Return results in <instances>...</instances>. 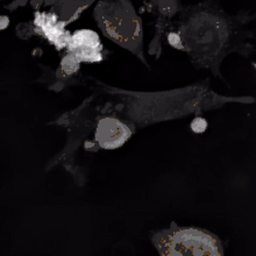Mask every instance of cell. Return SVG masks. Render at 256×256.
Segmentation results:
<instances>
[{
  "label": "cell",
  "mask_w": 256,
  "mask_h": 256,
  "mask_svg": "<svg viewBox=\"0 0 256 256\" xmlns=\"http://www.w3.org/2000/svg\"><path fill=\"white\" fill-rule=\"evenodd\" d=\"M8 24H10V20H8V18L7 16H2V30H5V28L8 26Z\"/></svg>",
  "instance_id": "9c48e42d"
},
{
  "label": "cell",
  "mask_w": 256,
  "mask_h": 256,
  "mask_svg": "<svg viewBox=\"0 0 256 256\" xmlns=\"http://www.w3.org/2000/svg\"><path fill=\"white\" fill-rule=\"evenodd\" d=\"M154 244L161 255H222V247L211 234L194 228L169 230L158 233Z\"/></svg>",
  "instance_id": "7a4b0ae2"
},
{
  "label": "cell",
  "mask_w": 256,
  "mask_h": 256,
  "mask_svg": "<svg viewBox=\"0 0 256 256\" xmlns=\"http://www.w3.org/2000/svg\"><path fill=\"white\" fill-rule=\"evenodd\" d=\"M90 4V2H61L58 4L52 13L58 16L60 22L66 26V24L77 19L82 10L86 8Z\"/></svg>",
  "instance_id": "5b68a950"
},
{
  "label": "cell",
  "mask_w": 256,
  "mask_h": 256,
  "mask_svg": "<svg viewBox=\"0 0 256 256\" xmlns=\"http://www.w3.org/2000/svg\"><path fill=\"white\" fill-rule=\"evenodd\" d=\"M80 61L72 54H68L62 60V69L66 74H74L80 68Z\"/></svg>",
  "instance_id": "8992f818"
},
{
  "label": "cell",
  "mask_w": 256,
  "mask_h": 256,
  "mask_svg": "<svg viewBox=\"0 0 256 256\" xmlns=\"http://www.w3.org/2000/svg\"><path fill=\"white\" fill-rule=\"evenodd\" d=\"M70 54H72L80 62L96 63L100 62L102 42L99 35L90 30H80L71 35L69 46Z\"/></svg>",
  "instance_id": "3957f363"
},
{
  "label": "cell",
  "mask_w": 256,
  "mask_h": 256,
  "mask_svg": "<svg viewBox=\"0 0 256 256\" xmlns=\"http://www.w3.org/2000/svg\"><path fill=\"white\" fill-rule=\"evenodd\" d=\"M168 40H169V44H172V47L178 48V49H184V47L182 46V40H180V35L172 33V34L169 35Z\"/></svg>",
  "instance_id": "ba28073f"
},
{
  "label": "cell",
  "mask_w": 256,
  "mask_h": 256,
  "mask_svg": "<svg viewBox=\"0 0 256 256\" xmlns=\"http://www.w3.org/2000/svg\"><path fill=\"white\" fill-rule=\"evenodd\" d=\"M208 128V122H206L205 119L202 118H196L194 122H191V130L194 132V133H202V132L206 130Z\"/></svg>",
  "instance_id": "52a82bcc"
},
{
  "label": "cell",
  "mask_w": 256,
  "mask_h": 256,
  "mask_svg": "<svg viewBox=\"0 0 256 256\" xmlns=\"http://www.w3.org/2000/svg\"><path fill=\"white\" fill-rule=\"evenodd\" d=\"M132 132L125 124L114 118H102L98 122L96 140L105 149L122 147L130 138Z\"/></svg>",
  "instance_id": "277c9868"
},
{
  "label": "cell",
  "mask_w": 256,
  "mask_h": 256,
  "mask_svg": "<svg viewBox=\"0 0 256 256\" xmlns=\"http://www.w3.org/2000/svg\"><path fill=\"white\" fill-rule=\"evenodd\" d=\"M94 14L99 27L106 36L135 54L141 52V20L130 2H100L96 7Z\"/></svg>",
  "instance_id": "6da1fadb"
}]
</instances>
